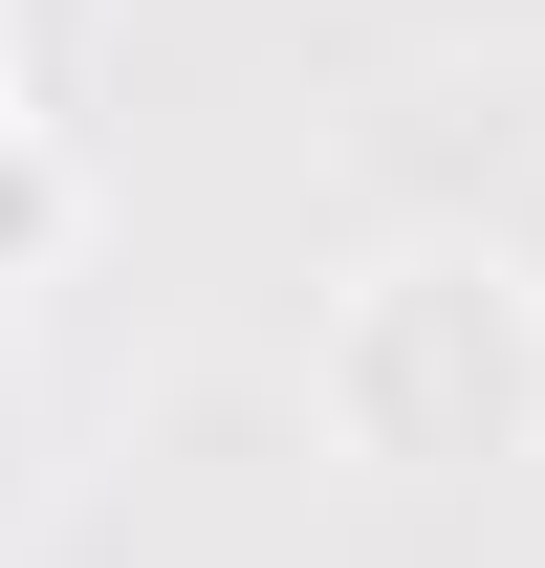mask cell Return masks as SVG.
Listing matches in <instances>:
<instances>
[{
	"label": "cell",
	"instance_id": "1",
	"mask_svg": "<svg viewBox=\"0 0 545 568\" xmlns=\"http://www.w3.org/2000/svg\"><path fill=\"white\" fill-rule=\"evenodd\" d=\"M328 416L349 459H393V481H480V459H524L545 437V284L480 263V241H414L328 306Z\"/></svg>",
	"mask_w": 545,
	"mask_h": 568
},
{
	"label": "cell",
	"instance_id": "2",
	"mask_svg": "<svg viewBox=\"0 0 545 568\" xmlns=\"http://www.w3.org/2000/svg\"><path fill=\"white\" fill-rule=\"evenodd\" d=\"M22 219H44V175H22V110H0V241H22Z\"/></svg>",
	"mask_w": 545,
	"mask_h": 568
}]
</instances>
